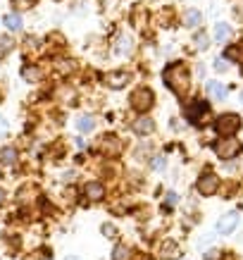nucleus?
<instances>
[{
    "instance_id": "nucleus-19",
    "label": "nucleus",
    "mask_w": 243,
    "mask_h": 260,
    "mask_svg": "<svg viewBox=\"0 0 243 260\" xmlns=\"http://www.w3.org/2000/svg\"><path fill=\"white\" fill-rule=\"evenodd\" d=\"M200 19H203V17H200V12H198V10H188L186 17H184L186 26H198V24H200Z\"/></svg>"
},
{
    "instance_id": "nucleus-24",
    "label": "nucleus",
    "mask_w": 243,
    "mask_h": 260,
    "mask_svg": "<svg viewBox=\"0 0 243 260\" xmlns=\"http://www.w3.org/2000/svg\"><path fill=\"white\" fill-rule=\"evenodd\" d=\"M131 39H129V36H122V39H119V46H117V53H129V50H131Z\"/></svg>"
},
{
    "instance_id": "nucleus-13",
    "label": "nucleus",
    "mask_w": 243,
    "mask_h": 260,
    "mask_svg": "<svg viewBox=\"0 0 243 260\" xmlns=\"http://www.w3.org/2000/svg\"><path fill=\"white\" fill-rule=\"evenodd\" d=\"M207 95H210V101H227V86L220 84V81H207Z\"/></svg>"
},
{
    "instance_id": "nucleus-20",
    "label": "nucleus",
    "mask_w": 243,
    "mask_h": 260,
    "mask_svg": "<svg viewBox=\"0 0 243 260\" xmlns=\"http://www.w3.org/2000/svg\"><path fill=\"white\" fill-rule=\"evenodd\" d=\"M129 255H131V251H129L126 246H122V244L112 251V260H129Z\"/></svg>"
},
{
    "instance_id": "nucleus-16",
    "label": "nucleus",
    "mask_w": 243,
    "mask_h": 260,
    "mask_svg": "<svg viewBox=\"0 0 243 260\" xmlns=\"http://www.w3.org/2000/svg\"><path fill=\"white\" fill-rule=\"evenodd\" d=\"M5 26H8L10 31H22V17L17 15V12H8L5 15Z\"/></svg>"
},
{
    "instance_id": "nucleus-36",
    "label": "nucleus",
    "mask_w": 243,
    "mask_h": 260,
    "mask_svg": "<svg viewBox=\"0 0 243 260\" xmlns=\"http://www.w3.org/2000/svg\"><path fill=\"white\" fill-rule=\"evenodd\" d=\"M241 74H243V62H241Z\"/></svg>"
},
{
    "instance_id": "nucleus-31",
    "label": "nucleus",
    "mask_w": 243,
    "mask_h": 260,
    "mask_svg": "<svg viewBox=\"0 0 243 260\" xmlns=\"http://www.w3.org/2000/svg\"><path fill=\"white\" fill-rule=\"evenodd\" d=\"M8 134V122H5V117H0V139Z\"/></svg>"
},
{
    "instance_id": "nucleus-10",
    "label": "nucleus",
    "mask_w": 243,
    "mask_h": 260,
    "mask_svg": "<svg viewBox=\"0 0 243 260\" xmlns=\"http://www.w3.org/2000/svg\"><path fill=\"white\" fill-rule=\"evenodd\" d=\"M88 201H93V203H100L102 198H105V186H102L100 181H88L86 189H84Z\"/></svg>"
},
{
    "instance_id": "nucleus-18",
    "label": "nucleus",
    "mask_w": 243,
    "mask_h": 260,
    "mask_svg": "<svg viewBox=\"0 0 243 260\" xmlns=\"http://www.w3.org/2000/svg\"><path fill=\"white\" fill-rule=\"evenodd\" d=\"M22 77L26 81H31V84H33V81H41V70H39V67H24Z\"/></svg>"
},
{
    "instance_id": "nucleus-17",
    "label": "nucleus",
    "mask_w": 243,
    "mask_h": 260,
    "mask_svg": "<svg viewBox=\"0 0 243 260\" xmlns=\"http://www.w3.org/2000/svg\"><path fill=\"white\" fill-rule=\"evenodd\" d=\"M231 36V26L224 22H220L217 26H215V39H217V43H224V41Z\"/></svg>"
},
{
    "instance_id": "nucleus-30",
    "label": "nucleus",
    "mask_w": 243,
    "mask_h": 260,
    "mask_svg": "<svg viewBox=\"0 0 243 260\" xmlns=\"http://www.w3.org/2000/svg\"><path fill=\"white\" fill-rule=\"evenodd\" d=\"M174 203H177V193H174V191H169V193H167V198H165V205H169V208H172Z\"/></svg>"
},
{
    "instance_id": "nucleus-35",
    "label": "nucleus",
    "mask_w": 243,
    "mask_h": 260,
    "mask_svg": "<svg viewBox=\"0 0 243 260\" xmlns=\"http://www.w3.org/2000/svg\"><path fill=\"white\" fill-rule=\"evenodd\" d=\"M64 260H81V258H77V255H70V258H64Z\"/></svg>"
},
{
    "instance_id": "nucleus-32",
    "label": "nucleus",
    "mask_w": 243,
    "mask_h": 260,
    "mask_svg": "<svg viewBox=\"0 0 243 260\" xmlns=\"http://www.w3.org/2000/svg\"><path fill=\"white\" fill-rule=\"evenodd\" d=\"M162 167H165V160H162L160 155H157V158L153 160V170H162Z\"/></svg>"
},
{
    "instance_id": "nucleus-5",
    "label": "nucleus",
    "mask_w": 243,
    "mask_h": 260,
    "mask_svg": "<svg viewBox=\"0 0 243 260\" xmlns=\"http://www.w3.org/2000/svg\"><path fill=\"white\" fill-rule=\"evenodd\" d=\"M196 189H198L200 196H215L217 189H220V177H217L215 172H210V170H205V172L198 177Z\"/></svg>"
},
{
    "instance_id": "nucleus-21",
    "label": "nucleus",
    "mask_w": 243,
    "mask_h": 260,
    "mask_svg": "<svg viewBox=\"0 0 243 260\" xmlns=\"http://www.w3.org/2000/svg\"><path fill=\"white\" fill-rule=\"evenodd\" d=\"M193 43H196L198 50H205V48L210 46V39H207V34H205V31H198L196 39H193Z\"/></svg>"
},
{
    "instance_id": "nucleus-15",
    "label": "nucleus",
    "mask_w": 243,
    "mask_h": 260,
    "mask_svg": "<svg viewBox=\"0 0 243 260\" xmlns=\"http://www.w3.org/2000/svg\"><path fill=\"white\" fill-rule=\"evenodd\" d=\"M77 129L81 132V134H88V132H93L95 129V119L91 117V115H84V117L77 119Z\"/></svg>"
},
{
    "instance_id": "nucleus-3",
    "label": "nucleus",
    "mask_w": 243,
    "mask_h": 260,
    "mask_svg": "<svg viewBox=\"0 0 243 260\" xmlns=\"http://www.w3.org/2000/svg\"><path fill=\"white\" fill-rule=\"evenodd\" d=\"M129 101H131V108H133V110L143 115V112H148L150 108H153V103H155V93H153L150 88L141 86V88H136V91H133Z\"/></svg>"
},
{
    "instance_id": "nucleus-1",
    "label": "nucleus",
    "mask_w": 243,
    "mask_h": 260,
    "mask_svg": "<svg viewBox=\"0 0 243 260\" xmlns=\"http://www.w3.org/2000/svg\"><path fill=\"white\" fill-rule=\"evenodd\" d=\"M165 84L172 88V93H177L179 98L188 95L191 91V72L184 62H172L169 67H165Z\"/></svg>"
},
{
    "instance_id": "nucleus-28",
    "label": "nucleus",
    "mask_w": 243,
    "mask_h": 260,
    "mask_svg": "<svg viewBox=\"0 0 243 260\" xmlns=\"http://www.w3.org/2000/svg\"><path fill=\"white\" fill-rule=\"evenodd\" d=\"M129 260H150L148 253H141V251H133L131 255H129Z\"/></svg>"
},
{
    "instance_id": "nucleus-37",
    "label": "nucleus",
    "mask_w": 243,
    "mask_h": 260,
    "mask_svg": "<svg viewBox=\"0 0 243 260\" xmlns=\"http://www.w3.org/2000/svg\"><path fill=\"white\" fill-rule=\"evenodd\" d=\"M241 103H243V91H241Z\"/></svg>"
},
{
    "instance_id": "nucleus-38",
    "label": "nucleus",
    "mask_w": 243,
    "mask_h": 260,
    "mask_svg": "<svg viewBox=\"0 0 243 260\" xmlns=\"http://www.w3.org/2000/svg\"><path fill=\"white\" fill-rule=\"evenodd\" d=\"M0 101H3V93H0Z\"/></svg>"
},
{
    "instance_id": "nucleus-23",
    "label": "nucleus",
    "mask_w": 243,
    "mask_h": 260,
    "mask_svg": "<svg viewBox=\"0 0 243 260\" xmlns=\"http://www.w3.org/2000/svg\"><path fill=\"white\" fill-rule=\"evenodd\" d=\"M100 232H102V237H108V239L117 237V227H115V224H110V222H105V224L100 227Z\"/></svg>"
},
{
    "instance_id": "nucleus-8",
    "label": "nucleus",
    "mask_w": 243,
    "mask_h": 260,
    "mask_svg": "<svg viewBox=\"0 0 243 260\" xmlns=\"http://www.w3.org/2000/svg\"><path fill=\"white\" fill-rule=\"evenodd\" d=\"M157 255H160V260H179L181 248L174 239H165V241H160V246H157Z\"/></svg>"
},
{
    "instance_id": "nucleus-14",
    "label": "nucleus",
    "mask_w": 243,
    "mask_h": 260,
    "mask_svg": "<svg viewBox=\"0 0 243 260\" xmlns=\"http://www.w3.org/2000/svg\"><path fill=\"white\" fill-rule=\"evenodd\" d=\"M17 162V148H12V146H5V148H0V165H15Z\"/></svg>"
},
{
    "instance_id": "nucleus-6",
    "label": "nucleus",
    "mask_w": 243,
    "mask_h": 260,
    "mask_svg": "<svg viewBox=\"0 0 243 260\" xmlns=\"http://www.w3.org/2000/svg\"><path fill=\"white\" fill-rule=\"evenodd\" d=\"M186 117H188V122H193V124H203L205 119L210 117V105H207V101H193L186 108Z\"/></svg>"
},
{
    "instance_id": "nucleus-29",
    "label": "nucleus",
    "mask_w": 243,
    "mask_h": 260,
    "mask_svg": "<svg viewBox=\"0 0 243 260\" xmlns=\"http://www.w3.org/2000/svg\"><path fill=\"white\" fill-rule=\"evenodd\" d=\"M215 70L224 72V70H227V60H224V57H217V60H215Z\"/></svg>"
},
{
    "instance_id": "nucleus-2",
    "label": "nucleus",
    "mask_w": 243,
    "mask_h": 260,
    "mask_svg": "<svg viewBox=\"0 0 243 260\" xmlns=\"http://www.w3.org/2000/svg\"><path fill=\"white\" fill-rule=\"evenodd\" d=\"M238 129H241V117L236 112H224V115H220L215 119V132L220 136H224V139L234 136Z\"/></svg>"
},
{
    "instance_id": "nucleus-26",
    "label": "nucleus",
    "mask_w": 243,
    "mask_h": 260,
    "mask_svg": "<svg viewBox=\"0 0 243 260\" xmlns=\"http://www.w3.org/2000/svg\"><path fill=\"white\" fill-rule=\"evenodd\" d=\"M222 255H224V251H217V248H212V251L205 253V260H222Z\"/></svg>"
},
{
    "instance_id": "nucleus-27",
    "label": "nucleus",
    "mask_w": 243,
    "mask_h": 260,
    "mask_svg": "<svg viewBox=\"0 0 243 260\" xmlns=\"http://www.w3.org/2000/svg\"><path fill=\"white\" fill-rule=\"evenodd\" d=\"M12 3H15L19 10H29V8H33V3H36V0H12Z\"/></svg>"
},
{
    "instance_id": "nucleus-22",
    "label": "nucleus",
    "mask_w": 243,
    "mask_h": 260,
    "mask_svg": "<svg viewBox=\"0 0 243 260\" xmlns=\"http://www.w3.org/2000/svg\"><path fill=\"white\" fill-rule=\"evenodd\" d=\"M12 46H15V43H12L10 36H0V55H8L10 50H12Z\"/></svg>"
},
{
    "instance_id": "nucleus-9",
    "label": "nucleus",
    "mask_w": 243,
    "mask_h": 260,
    "mask_svg": "<svg viewBox=\"0 0 243 260\" xmlns=\"http://www.w3.org/2000/svg\"><path fill=\"white\" fill-rule=\"evenodd\" d=\"M102 81H105V86H110V88H124L129 81H131V77H129V72L126 70H117V72H108L105 77H102Z\"/></svg>"
},
{
    "instance_id": "nucleus-7",
    "label": "nucleus",
    "mask_w": 243,
    "mask_h": 260,
    "mask_svg": "<svg viewBox=\"0 0 243 260\" xmlns=\"http://www.w3.org/2000/svg\"><path fill=\"white\" fill-rule=\"evenodd\" d=\"M238 222H241V215L236 213V210H231V213L222 215L220 220H217V224H215V232H217V234H222V237H227V234H231V232L238 227Z\"/></svg>"
},
{
    "instance_id": "nucleus-4",
    "label": "nucleus",
    "mask_w": 243,
    "mask_h": 260,
    "mask_svg": "<svg viewBox=\"0 0 243 260\" xmlns=\"http://www.w3.org/2000/svg\"><path fill=\"white\" fill-rule=\"evenodd\" d=\"M215 148V153H217V158H222V160H231V158H236L238 153H241V141L238 139H220V141L212 146Z\"/></svg>"
},
{
    "instance_id": "nucleus-33",
    "label": "nucleus",
    "mask_w": 243,
    "mask_h": 260,
    "mask_svg": "<svg viewBox=\"0 0 243 260\" xmlns=\"http://www.w3.org/2000/svg\"><path fill=\"white\" fill-rule=\"evenodd\" d=\"M3 203H5V191L0 189V205H3Z\"/></svg>"
},
{
    "instance_id": "nucleus-11",
    "label": "nucleus",
    "mask_w": 243,
    "mask_h": 260,
    "mask_svg": "<svg viewBox=\"0 0 243 260\" xmlns=\"http://www.w3.org/2000/svg\"><path fill=\"white\" fill-rule=\"evenodd\" d=\"M98 148H100L102 153H108V155H112V153H119V139H117L115 134L100 136V143H98Z\"/></svg>"
},
{
    "instance_id": "nucleus-12",
    "label": "nucleus",
    "mask_w": 243,
    "mask_h": 260,
    "mask_svg": "<svg viewBox=\"0 0 243 260\" xmlns=\"http://www.w3.org/2000/svg\"><path fill=\"white\" fill-rule=\"evenodd\" d=\"M131 129H133V134H138V136H148L150 132L155 129V122H153L150 117H146V115H143V117H138L136 122H133Z\"/></svg>"
},
{
    "instance_id": "nucleus-25",
    "label": "nucleus",
    "mask_w": 243,
    "mask_h": 260,
    "mask_svg": "<svg viewBox=\"0 0 243 260\" xmlns=\"http://www.w3.org/2000/svg\"><path fill=\"white\" fill-rule=\"evenodd\" d=\"M238 57H241V48H229L227 53H224V60H238Z\"/></svg>"
},
{
    "instance_id": "nucleus-34",
    "label": "nucleus",
    "mask_w": 243,
    "mask_h": 260,
    "mask_svg": "<svg viewBox=\"0 0 243 260\" xmlns=\"http://www.w3.org/2000/svg\"><path fill=\"white\" fill-rule=\"evenodd\" d=\"M222 260H236L234 255H229V253H224V255H222Z\"/></svg>"
}]
</instances>
